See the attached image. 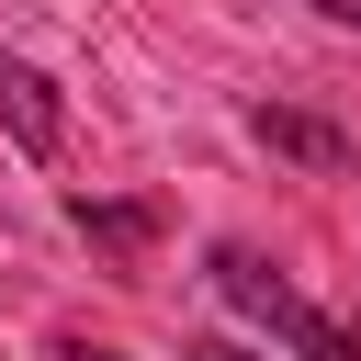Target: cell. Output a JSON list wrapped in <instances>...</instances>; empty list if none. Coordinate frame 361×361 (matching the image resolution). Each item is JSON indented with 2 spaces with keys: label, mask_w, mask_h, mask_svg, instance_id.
I'll return each mask as SVG.
<instances>
[{
  "label": "cell",
  "mask_w": 361,
  "mask_h": 361,
  "mask_svg": "<svg viewBox=\"0 0 361 361\" xmlns=\"http://www.w3.org/2000/svg\"><path fill=\"white\" fill-rule=\"evenodd\" d=\"M203 282H214V293H226V305H237V316H248V327H259L282 361H361V338H350L327 305H305V293H293V282H282L259 248L214 237V248H203Z\"/></svg>",
  "instance_id": "cell-1"
},
{
  "label": "cell",
  "mask_w": 361,
  "mask_h": 361,
  "mask_svg": "<svg viewBox=\"0 0 361 361\" xmlns=\"http://www.w3.org/2000/svg\"><path fill=\"white\" fill-rule=\"evenodd\" d=\"M248 147H271V158L305 169V180H350V169H361V135L327 124V113H293V102H248Z\"/></svg>",
  "instance_id": "cell-2"
},
{
  "label": "cell",
  "mask_w": 361,
  "mask_h": 361,
  "mask_svg": "<svg viewBox=\"0 0 361 361\" xmlns=\"http://www.w3.org/2000/svg\"><path fill=\"white\" fill-rule=\"evenodd\" d=\"M68 226H79L113 271H135V259H147V237H158V203H147V192H135V203H90V192H68Z\"/></svg>",
  "instance_id": "cell-4"
},
{
  "label": "cell",
  "mask_w": 361,
  "mask_h": 361,
  "mask_svg": "<svg viewBox=\"0 0 361 361\" xmlns=\"http://www.w3.org/2000/svg\"><path fill=\"white\" fill-rule=\"evenodd\" d=\"M0 135H11L34 169L68 147V102H56V79H45V68H23V56H0Z\"/></svg>",
  "instance_id": "cell-3"
},
{
  "label": "cell",
  "mask_w": 361,
  "mask_h": 361,
  "mask_svg": "<svg viewBox=\"0 0 361 361\" xmlns=\"http://www.w3.org/2000/svg\"><path fill=\"white\" fill-rule=\"evenodd\" d=\"M192 361H259L248 338H192Z\"/></svg>",
  "instance_id": "cell-5"
},
{
  "label": "cell",
  "mask_w": 361,
  "mask_h": 361,
  "mask_svg": "<svg viewBox=\"0 0 361 361\" xmlns=\"http://www.w3.org/2000/svg\"><path fill=\"white\" fill-rule=\"evenodd\" d=\"M316 11H327V23H350V34H361V0H316Z\"/></svg>",
  "instance_id": "cell-6"
},
{
  "label": "cell",
  "mask_w": 361,
  "mask_h": 361,
  "mask_svg": "<svg viewBox=\"0 0 361 361\" xmlns=\"http://www.w3.org/2000/svg\"><path fill=\"white\" fill-rule=\"evenodd\" d=\"M68 361H135V350H68Z\"/></svg>",
  "instance_id": "cell-7"
}]
</instances>
